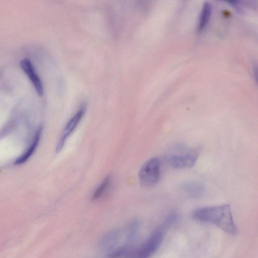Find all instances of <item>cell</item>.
<instances>
[{
  "instance_id": "obj_2",
  "label": "cell",
  "mask_w": 258,
  "mask_h": 258,
  "mask_svg": "<svg viewBox=\"0 0 258 258\" xmlns=\"http://www.w3.org/2000/svg\"><path fill=\"white\" fill-rule=\"evenodd\" d=\"M198 156V152L195 149L181 147L169 153L166 160L173 168H189L196 164Z\"/></svg>"
},
{
  "instance_id": "obj_3",
  "label": "cell",
  "mask_w": 258,
  "mask_h": 258,
  "mask_svg": "<svg viewBox=\"0 0 258 258\" xmlns=\"http://www.w3.org/2000/svg\"><path fill=\"white\" fill-rule=\"evenodd\" d=\"M161 176V162L157 157H153L146 161L141 166L139 172L140 183L145 187L155 185Z\"/></svg>"
},
{
  "instance_id": "obj_9",
  "label": "cell",
  "mask_w": 258,
  "mask_h": 258,
  "mask_svg": "<svg viewBox=\"0 0 258 258\" xmlns=\"http://www.w3.org/2000/svg\"><path fill=\"white\" fill-rule=\"evenodd\" d=\"M112 182V177H105L93 192L92 199L97 200L104 196L109 190Z\"/></svg>"
},
{
  "instance_id": "obj_5",
  "label": "cell",
  "mask_w": 258,
  "mask_h": 258,
  "mask_svg": "<svg viewBox=\"0 0 258 258\" xmlns=\"http://www.w3.org/2000/svg\"><path fill=\"white\" fill-rule=\"evenodd\" d=\"M86 111V105L83 104L72 116L65 125L60 134L56 150L59 152L63 148L66 140L78 125Z\"/></svg>"
},
{
  "instance_id": "obj_4",
  "label": "cell",
  "mask_w": 258,
  "mask_h": 258,
  "mask_svg": "<svg viewBox=\"0 0 258 258\" xmlns=\"http://www.w3.org/2000/svg\"><path fill=\"white\" fill-rule=\"evenodd\" d=\"M164 238L160 229L155 231L141 245L136 253L138 258H149L158 249Z\"/></svg>"
},
{
  "instance_id": "obj_7",
  "label": "cell",
  "mask_w": 258,
  "mask_h": 258,
  "mask_svg": "<svg viewBox=\"0 0 258 258\" xmlns=\"http://www.w3.org/2000/svg\"><path fill=\"white\" fill-rule=\"evenodd\" d=\"M182 190L187 195L198 197L202 196L205 191V184L198 181L191 180L186 181L181 185Z\"/></svg>"
},
{
  "instance_id": "obj_10",
  "label": "cell",
  "mask_w": 258,
  "mask_h": 258,
  "mask_svg": "<svg viewBox=\"0 0 258 258\" xmlns=\"http://www.w3.org/2000/svg\"><path fill=\"white\" fill-rule=\"evenodd\" d=\"M211 13V8L209 3H206L203 7L200 18L199 30L202 31L208 24Z\"/></svg>"
},
{
  "instance_id": "obj_1",
  "label": "cell",
  "mask_w": 258,
  "mask_h": 258,
  "mask_svg": "<svg viewBox=\"0 0 258 258\" xmlns=\"http://www.w3.org/2000/svg\"><path fill=\"white\" fill-rule=\"evenodd\" d=\"M192 217L197 220L214 224L228 233L236 232L229 205L199 208L194 211Z\"/></svg>"
},
{
  "instance_id": "obj_6",
  "label": "cell",
  "mask_w": 258,
  "mask_h": 258,
  "mask_svg": "<svg viewBox=\"0 0 258 258\" xmlns=\"http://www.w3.org/2000/svg\"><path fill=\"white\" fill-rule=\"evenodd\" d=\"M20 66L33 84L38 95H43V87L41 80L31 61L28 58H24L20 62Z\"/></svg>"
},
{
  "instance_id": "obj_8",
  "label": "cell",
  "mask_w": 258,
  "mask_h": 258,
  "mask_svg": "<svg viewBox=\"0 0 258 258\" xmlns=\"http://www.w3.org/2000/svg\"><path fill=\"white\" fill-rule=\"evenodd\" d=\"M42 132V127L40 126L37 130L36 134L34 136L33 142L29 147V149L22 155L21 156L19 157L15 162V164L17 165L22 164L25 163L33 153L36 148H37L38 143L40 140Z\"/></svg>"
}]
</instances>
